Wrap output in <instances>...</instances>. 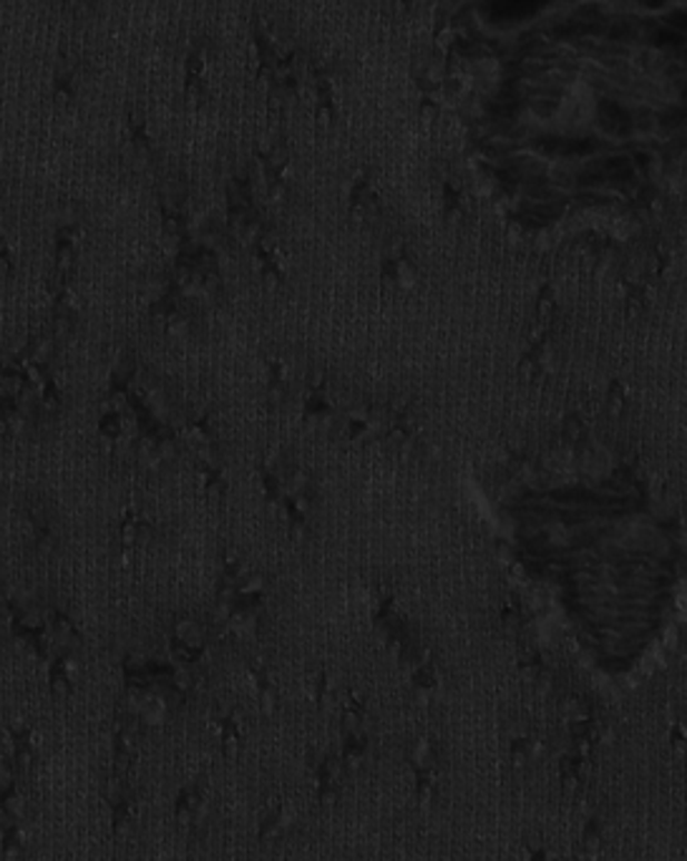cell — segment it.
Returning a JSON list of instances; mask_svg holds the SVG:
<instances>
[{"label": "cell", "mask_w": 687, "mask_h": 861, "mask_svg": "<svg viewBox=\"0 0 687 861\" xmlns=\"http://www.w3.org/2000/svg\"><path fill=\"white\" fill-rule=\"evenodd\" d=\"M217 76V43L212 36L199 33L189 41L181 63V96L187 109L199 111L215 96Z\"/></svg>", "instance_id": "6da1fadb"}, {"label": "cell", "mask_w": 687, "mask_h": 861, "mask_svg": "<svg viewBox=\"0 0 687 861\" xmlns=\"http://www.w3.org/2000/svg\"><path fill=\"white\" fill-rule=\"evenodd\" d=\"M249 43H253L255 81L265 89L267 81L273 79L277 63L283 61L287 48L295 41L283 31L279 18L267 11H255L253 21H249Z\"/></svg>", "instance_id": "7a4b0ae2"}, {"label": "cell", "mask_w": 687, "mask_h": 861, "mask_svg": "<svg viewBox=\"0 0 687 861\" xmlns=\"http://www.w3.org/2000/svg\"><path fill=\"white\" fill-rule=\"evenodd\" d=\"M305 91H310V99H313L315 121L323 127H333L337 116H341V71H337V66L307 58Z\"/></svg>", "instance_id": "3957f363"}, {"label": "cell", "mask_w": 687, "mask_h": 861, "mask_svg": "<svg viewBox=\"0 0 687 861\" xmlns=\"http://www.w3.org/2000/svg\"><path fill=\"white\" fill-rule=\"evenodd\" d=\"M89 61L81 53H63L56 61L51 79V101L56 106H73L89 84Z\"/></svg>", "instance_id": "277c9868"}, {"label": "cell", "mask_w": 687, "mask_h": 861, "mask_svg": "<svg viewBox=\"0 0 687 861\" xmlns=\"http://www.w3.org/2000/svg\"><path fill=\"white\" fill-rule=\"evenodd\" d=\"M124 149L134 162H149L157 154L151 116L141 104H131L124 116Z\"/></svg>", "instance_id": "5b68a950"}, {"label": "cell", "mask_w": 687, "mask_h": 861, "mask_svg": "<svg viewBox=\"0 0 687 861\" xmlns=\"http://www.w3.org/2000/svg\"><path fill=\"white\" fill-rule=\"evenodd\" d=\"M411 79L419 94V114L423 124H433L441 114V99H443V84L439 76L433 74L431 66H413Z\"/></svg>", "instance_id": "8992f818"}, {"label": "cell", "mask_w": 687, "mask_h": 861, "mask_svg": "<svg viewBox=\"0 0 687 861\" xmlns=\"http://www.w3.org/2000/svg\"><path fill=\"white\" fill-rule=\"evenodd\" d=\"M96 3H99V0H63V6L69 8V11H73V13L91 11V8H96Z\"/></svg>", "instance_id": "52a82bcc"}, {"label": "cell", "mask_w": 687, "mask_h": 861, "mask_svg": "<svg viewBox=\"0 0 687 861\" xmlns=\"http://www.w3.org/2000/svg\"><path fill=\"white\" fill-rule=\"evenodd\" d=\"M391 6V11L395 16H409L415 8V0H385Z\"/></svg>", "instance_id": "ba28073f"}, {"label": "cell", "mask_w": 687, "mask_h": 861, "mask_svg": "<svg viewBox=\"0 0 687 861\" xmlns=\"http://www.w3.org/2000/svg\"><path fill=\"white\" fill-rule=\"evenodd\" d=\"M8 811H11V814L13 816H21L23 814V796H21V793H11V796H8L6 799V804H3Z\"/></svg>", "instance_id": "9c48e42d"}, {"label": "cell", "mask_w": 687, "mask_h": 861, "mask_svg": "<svg viewBox=\"0 0 687 861\" xmlns=\"http://www.w3.org/2000/svg\"><path fill=\"white\" fill-rule=\"evenodd\" d=\"M16 821H18V816H13L11 811H8L3 804H0V831L16 829Z\"/></svg>", "instance_id": "30bf717a"}, {"label": "cell", "mask_w": 687, "mask_h": 861, "mask_svg": "<svg viewBox=\"0 0 687 861\" xmlns=\"http://www.w3.org/2000/svg\"><path fill=\"white\" fill-rule=\"evenodd\" d=\"M11 783H13V773H11V769H8L6 763H0V791L11 786Z\"/></svg>", "instance_id": "8fae6325"}]
</instances>
